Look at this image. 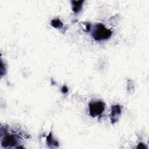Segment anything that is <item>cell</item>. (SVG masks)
<instances>
[{
    "label": "cell",
    "mask_w": 149,
    "mask_h": 149,
    "mask_svg": "<svg viewBox=\"0 0 149 149\" xmlns=\"http://www.w3.org/2000/svg\"><path fill=\"white\" fill-rule=\"evenodd\" d=\"M137 148H147V147H146V146H145V144H144V143H140L139 144H138V146H137Z\"/></svg>",
    "instance_id": "cell-9"
},
{
    "label": "cell",
    "mask_w": 149,
    "mask_h": 149,
    "mask_svg": "<svg viewBox=\"0 0 149 149\" xmlns=\"http://www.w3.org/2000/svg\"><path fill=\"white\" fill-rule=\"evenodd\" d=\"M105 104L101 100H92L88 104L90 115L95 118L100 115L105 109Z\"/></svg>",
    "instance_id": "cell-3"
},
{
    "label": "cell",
    "mask_w": 149,
    "mask_h": 149,
    "mask_svg": "<svg viewBox=\"0 0 149 149\" xmlns=\"http://www.w3.org/2000/svg\"><path fill=\"white\" fill-rule=\"evenodd\" d=\"M112 31L107 29L103 24L97 23L94 26L91 36L95 41L105 40L111 37Z\"/></svg>",
    "instance_id": "cell-1"
},
{
    "label": "cell",
    "mask_w": 149,
    "mask_h": 149,
    "mask_svg": "<svg viewBox=\"0 0 149 149\" xmlns=\"http://www.w3.org/2000/svg\"><path fill=\"white\" fill-rule=\"evenodd\" d=\"M84 1H72L71 3H72V10L73 12L77 14L78 13H79L83 8V4L84 3Z\"/></svg>",
    "instance_id": "cell-5"
},
{
    "label": "cell",
    "mask_w": 149,
    "mask_h": 149,
    "mask_svg": "<svg viewBox=\"0 0 149 149\" xmlns=\"http://www.w3.org/2000/svg\"><path fill=\"white\" fill-rule=\"evenodd\" d=\"M51 24L52 27L56 29H62L63 27V23L59 19H54L51 22Z\"/></svg>",
    "instance_id": "cell-7"
},
{
    "label": "cell",
    "mask_w": 149,
    "mask_h": 149,
    "mask_svg": "<svg viewBox=\"0 0 149 149\" xmlns=\"http://www.w3.org/2000/svg\"><path fill=\"white\" fill-rule=\"evenodd\" d=\"M61 91H62L63 93H64V94L67 93L68 92V87H67L66 86H63L62 87V88H61Z\"/></svg>",
    "instance_id": "cell-8"
},
{
    "label": "cell",
    "mask_w": 149,
    "mask_h": 149,
    "mask_svg": "<svg viewBox=\"0 0 149 149\" xmlns=\"http://www.w3.org/2000/svg\"><path fill=\"white\" fill-rule=\"evenodd\" d=\"M20 140V136L14 133H8L5 131V134L2 138L1 144L3 147L9 148L15 147L19 144Z\"/></svg>",
    "instance_id": "cell-2"
},
{
    "label": "cell",
    "mask_w": 149,
    "mask_h": 149,
    "mask_svg": "<svg viewBox=\"0 0 149 149\" xmlns=\"http://www.w3.org/2000/svg\"><path fill=\"white\" fill-rule=\"evenodd\" d=\"M47 143L48 146H49L50 147H52L54 146V147L58 146V142L53 138L51 132H50L48 136L47 137Z\"/></svg>",
    "instance_id": "cell-6"
},
{
    "label": "cell",
    "mask_w": 149,
    "mask_h": 149,
    "mask_svg": "<svg viewBox=\"0 0 149 149\" xmlns=\"http://www.w3.org/2000/svg\"><path fill=\"white\" fill-rule=\"evenodd\" d=\"M122 108L119 105H114L111 107L110 113V119L112 123L117 122L121 116Z\"/></svg>",
    "instance_id": "cell-4"
}]
</instances>
